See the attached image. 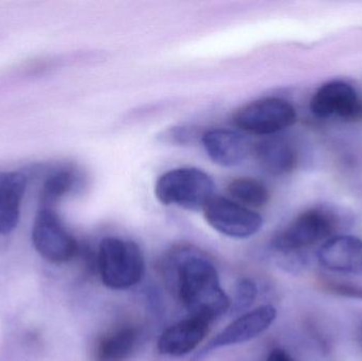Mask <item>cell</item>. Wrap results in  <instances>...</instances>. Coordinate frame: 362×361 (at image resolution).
I'll return each mask as SVG.
<instances>
[{
	"instance_id": "obj_15",
	"label": "cell",
	"mask_w": 362,
	"mask_h": 361,
	"mask_svg": "<svg viewBox=\"0 0 362 361\" xmlns=\"http://www.w3.org/2000/svg\"><path fill=\"white\" fill-rule=\"evenodd\" d=\"M255 154L259 165L272 175H286L297 167V153L286 140L281 138L262 140L255 146Z\"/></svg>"
},
{
	"instance_id": "obj_10",
	"label": "cell",
	"mask_w": 362,
	"mask_h": 361,
	"mask_svg": "<svg viewBox=\"0 0 362 361\" xmlns=\"http://www.w3.org/2000/svg\"><path fill=\"white\" fill-rule=\"evenodd\" d=\"M318 261L334 273L362 275V241L353 235H335L321 246Z\"/></svg>"
},
{
	"instance_id": "obj_1",
	"label": "cell",
	"mask_w": 362,
	"mask_h": 361,
	"mask_svg": "<svg viewBox=\"0 0 362 361\" xmlns=\"http://www.w3.org/2000/svg\"><path fill=\"white\" fill-rule=\"evenodd\" d=\"M165 261L176 267V290L189 315L212 322L230 309V300L221 288L216 268L200 250L180 246Z\"/></svg>"
},
{
	"instance_id": "obj_18",
	"label": "cell",
	"mask_w": 362,
	"mask_h": 361,
	"mask_svg": "<svg viewBox=\"0 0 362 361\" xmlns=\"http://www.w3.org/2000/svg\"><path fill=\"white\" fill-rule=\"evenodd\" d=\"M204 133L199 129L189 125L170 127L159 135V140L163 143L171 146H194L198 141H202Z\"/></svg>"
},
{
	"instance_id": "obj_13",
	"label": "cell",
	"mask_w": 362,
	"mask_h": 361,
	"mask_svg": "<svg viewBox=\"0 0 362 361\" xmlns=\"http://www.w3.org/2000/svg\"><path fill=\"white\" fill-rule=\"evenodd\" d=\"M25 186L27 178L23 174H0V235H6L16 227Z\"/></svg>"
},
{
	"instance_id": "obj_19",
	"label": "cell",
	"mask_w": 362,
	"mask_h": 361,
	"mask_svg": "<svg viewBox=\"0 0 362 361\" xmlns=\"http://www.w3.org/2000/svg\"><path fill=\"white\" fill-rule=\"evenodd\" d=\"M257 288L255 282L250 279L243 278L236 284L235 298H234L233 309L240 312L250 307L257 298Z\"/></svg>"
},
{
	"instance_id": "obj_9",
	"label": "cell",
	"mask_w": 362,
	"mask_h": 361,
	"mask_svg": "<svg viewBox=\"0 0 362 361\" xmlns=\"http://www.w3.org/2000/svg\"><path fill=\"white\" fill-rule=\"evenodd\" d=\"M276 318V309L272 305H263L234 320L227 328L217 334L200 352V356L206 355L211 351L240 345L265 332Z\"/></svg>"
},
{
	"instance_id": "obj_12",
	"label": "cell",
	"mask_w": 362,
	"mask_h": 361,
	"mask_svg": "<svg viewBox=\"0 0 362 361\" xmlns=\"http://www.w3.org/2000/svg\"><path fill=\"white\" fill-rule=\"evenodd\" d=\"M202 143L209 158L221 165L232 167L240 165L250 152L248 140L235 131L216 129L202 135Z\"/></svg>"
},
{
	"instance_id": "obj_11",
	"label": "cell",
	"mask_w": 362,
	"mask_h": 361,
	"mask_svg": "<svg viewBox=\"0 0 362 361\" xmlns=\"http://www.w3.org/2000/svg\"><path fill=\"white\" fill-rule=\"evenodd\" d=\"M211 321L206 318L191 316L168 329L158 341V350L163 355H187L206 338Z\"/></svg>"
},
{
	"instance_id": "obj_23",
	"label": "cell",
	"mask_w": 362,
	"mask_h": 361,
	"mask_svg": "<svg viewBox=\"0 0 362 361\" xmlns=\"http://www.w3.org/2000/svg\"><path fill=\"white\" fill-rule=\"evenodd\" d=\"M361 345H362V328H361Z\"/></svg>"
},
{
	"instance_id": "obj_3",
	"label": "cell",
	"mask_w": 362,
	"mask_h": 361,
	"mask_svg": "<svg viewBox=\"0 0 362 361\" xmlns=\"http://www.w3.org/2000/svg\"><path fill=\"white\" fill-rule=\"evenodd\" d=\"M99 271L104 285L123 290L141 281L144 258L139 246L133 241L107 237L100 244Z\"/></svg>"
},
{
	"instance_id": "obj_5",
	"label": "cell",
	"mask_w": 362,
	"mask_h": 361,
	"mask_svg": "<svg viewBox=\"0 0 362 361\" xmlns=\"http://www.w3.org/2000/svg\"><path fill=\"white\" fill-rule=\"evenodd\" d=\"M234 124L246 133L272 136L295 124L297 112L289 102L265 97L251 102L234 114Z\"/></svg>"
},
{
	"instance_id": "obj_8",
	"label": "cell",
	"mask_w": 362,
	"mask_h": 361,
	"mask_svg": "<svg viewBox=\"0 0 362 361\" xmlns=\"http://www.w3.org/2000/svg\"><path fill=\"white\" fill-rule=\"evenodd\" d=\"M310 110L318 118L357 119L362 116V105L352 85L333 81L321 86L310 101Z\"/></svg>"
},
{
	"instance_id": "obj_16",
	"label": "cell",
	"mask_w": 362,
	"mask_h": 361,
	"mask_svg": "<svg viewBox=\"0 0 362 361\" xmlns=\"http://www.w3.org/2000/svg\"><path fill=\"white\" fill-rule=\"evenodd\" d=\"M83 177L74 167H64L46 180L40 193L42 209H52L55 203L76 189L81 188Z\"/></svg>"
},
{
	"instance_id": "obj_14",
	"label": "cell",
	"mask_w": 362,
	"mask_h": 361,
	"mask_svg": "<svg viewBox=\"0 0 362 361\" xmlns=\"http://www.w3.org/2000/svg\"><path fill=\"white\" fill-rule=\"evenodd\" d=\"M139 343V332L134 326H118L104 334L93 350L95 361H127Z\"/></svg>"
},
{
	"instance_id": "obj_6",
	"label": "cell",
	"mask_w": 362,
	"mask_h": 361,
	"mask_svg": "<svg viewBox=\"0 0 362 361\" xmlns=\"http://www.w3.org/2000/svg\"><path fill=\"white\" fill-rule=\"evenodd\" d=\"M204 215L214 230L233 239L252 237L263 226L257 212L226 197L213 196L204 206Z\"/></svg>"
},
{
	"instance_id": "obj_21",
	"label": "cell",
	"mask_w": 362,
	"mask_h": 361,
	"mask_svg": "<svg viewBox=\"0 0 362 361\" xmlns=\"http://www.w3.org/2000/svg\"><path fill=\"white\" fill-rule=\"evenodd\" d=\"M299 251L287 252V254H285L287 256L286 260L281 265L289 273H299V271H303L308 266L306 259L301 254H299Z\"/></svg>"
},
{
	"instance_id": "obj_20",
	"label": "cell",
	"mask_w": 362,
	"mask_h": 361,
	"mask_svg": "<svg viewBox=\"0 0 362 361\" xmlns=\"http://www.w3.org/2000/svg\"><path fill=\"white\" fill-rule=\"evenodd\" d=\"M325 285H327V290L337 295V296L362 300L361 285H357L354 283H333V282L325 283Z\"/></svg>"
},
{
	"instance_id": "obj_2",
	"label": "cell",
	"mask_w": 362,
	"mask_h": 361,
	"mask_svg": "<svg viewBox=\"0 0 362 361\" xmlns=\"http://www.w3.org/2000/svg\"><path fill=\"white\" fill-rule=\"evenodd\" d=\"M346 227V220L336 210L316 207L300 214L289 226L279 232L272 241L276 251H299L317 242L335 237Z\"/></svg>"
},
{
	"instance_id": "obj_22",
	"label": "cell",
	"mask_w": 362,
	"mask_h": 361,
	"mask_svg": "<svg viewBox=\"0 0 362 361\" xmlns=\"http://www.w3.org/2000/svg\"><path fill=\"white\" fill-rule=\"evenodd\" d=\"M267 361H295L286 351L282 349H274L268 355Z\"/></svg>"
},
{
	"instance_id": "obj_17",
	"label": "cell",
	"mask_w": 362,
	"mask_h": 361,
	"mask_svg": "<svg viewBox=\"0 0 362 361\" xmlns=\"http://www.w3.org/2000/svg\"><path fill=\"white\" fill-rule=\"evenodd\" d=\"M227 190L232 201L249 209L263 207L269 201L267 187L255 178H236L228 184Z\"/></svg>"
},
{
	"instance_id": "obj_7",
	"label": "cell",
	"mask_w": 362,
	"mask_h": 361,
	"mask_svg": "<svg viewBox=\"0 0 362 361\" xmlns=\"http://www.w3.org/2000/svg\"><path fill=\"white\" fill-rule=\"evenodd\" d=\"M32 242L36 251L52 263L67 262L78 250L76 239L68 232L53 209L38 212L32 228Z\"/></svg>"
},
{
	"instance_id": "obj_4",
	"label": "cell",
	"mask_w": 362,
	"mask_h": 361,
	"mask_svg": "<svg viewBox=\"0 0 362 361\" xmlns=\"http://www.w3.org/2000/svg\"><path fill=\"white\" fill-rule=\"evenodd\" d=\"M212 178L196 167H180L163 174L155 184V195L163 205L181 209L204 210L213 197Z\"/></svg>"
}]
</instances>
